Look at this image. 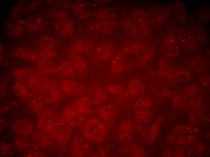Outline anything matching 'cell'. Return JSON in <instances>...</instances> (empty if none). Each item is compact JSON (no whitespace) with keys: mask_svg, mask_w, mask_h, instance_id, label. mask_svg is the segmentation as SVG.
<instances>
[{"mask_svg":"<svg viewBox=\"0 0 210 157\" xmlns=\"http://www.w3.org/2000/svg\"><path fill=\"white\" fill-rule=\"evenodd\" d=\"M78 109L80 111H85L89 109V102L86 100H80L78 103Z\"/></svg>","mask_w":210,"mask_h":157,"instance_id":"obj_4","label":"cell"},{"mask_svg":"<svg viewBox=\"0 0 210 157\" xmlns=\"http://www.w3.org/2000/svg\"><path fill=\"white\" fill-rule=\"evenodd\" d=\"M122 88V86L119 85H111L107 86L106 87L108 91L113 94H116L120 92Z\"/></svg>","mask_w":210,"mask_h":157,"instance_id":"obj_5","label":"cell"},{"mask_svg":"<svg viewBox=\"0 0 210 157\" xmlns=\"http://www.w3.org/2000/svg\"><path fill=\"white\" fill-rule=\"evenodd\" d=\"M142 83L140 79L138 77H135L131 79L129 83V90L132 94H136L141 86Z\"/></svg>","mask_w":210,"mask_h":157,"instance_id":"obj_2","label":"cell"},{"mask_svg":"<svg viewBox=\"0 0 210 157\" xmlns=\"http://www.w3.org/2000/svg\"><path fill=\"white\" fill-rule=\"evenodd\" d=\"M123 67V61L122 56L120 54L117 56L113 62L111 68V72L113 73L116 74L120 72Z\"/></svg>","mask_w":210,"mask_h":157,"instance_id":"obj_3","label":"cell"},{"mask_svg":"<svg viewBox=\"0 0 210 157\" xmlns=\"http://www.w3.org/2000/svg\"><path fill=\"white\" fill-rule=\"evenodd\" d=\"M63 83L64 86L66 88L69 93L72 94L77 93L80 91L83 86L80 82L72 79L67 80Z\"/></svg>","mask_w":210,"mask_h":157,"instance_id":"obj_1","label":"cell"}]
</instances>
